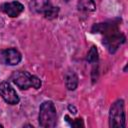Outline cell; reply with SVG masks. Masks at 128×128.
Instances as JSON below:
<instances>
[{
	"mask_svg": "<svg viewBox=\"0 0 128 128\" xmlns=\"http://www.w3.org/2000/svg\"><path fill=\"white\" fill-rule=\"evenodd\" d=\"M93 29H96V32L104 34L103 44L111 53H114L119 46L125 42V36L118 30V23L114 21L97 24Z\"/></svg>",
	"mask_w": 128,
	"mask_h": 128,
	"instance_id": "cell-1",
	"label": "cell"
},
{
	"mask_svg": "<svg viewBox=\"0 0 128 128\" xmlns=\"http://www.w3.org/2000/svg\"><path fill=\"white\" fill-rule=\"evenodd\" d=\"M57 123V113L52 101H45L39 110V124L44 128H53Z\"/></svg>",
	"mask_w": 128,
	"mask_h": 128,
	"instance_id": "cell-2",
	"label": "cell"
},
{
	"mask_svg": "<svg viewBox=\"0 0 128 128\" xmlns=\"http://www.w3.org/2000/svg\"><path fill=\"white\" fill-rule=\"evenodd\" d=\"M11 80L20 88V89H28L30 87H33L35 89L40 88L41 81L40 79L35 76L31 75L29 72L26 71H15L11 75Z\"/></svg>",
	"mask_w": 128,
	"mask_h": 128,
	"instance_id": "cell-3",
	"label": "cell"
},
{
	"mask_svg": "<svg viewBox=\"0 0 128 128\" xmlns=\"http://www.w3.org/2000/svg\"><path fill=\"white\" fill-rule=\"evenodd\" d=\"M110 127H124L125 126V110L123 100H117L110 108L109 113Z\"/></svg>",
	"mask_w": 128,
	"mask_h": 128,
	"instance_id": "cell-4",
	"label": "cell"
},
{
	"mask_svg": "<svg viewBox=\"0 0 128 128\" xmlns=\"http://www.w3.org/2000/svg\"><path fill=\"white\" fill-rule=\"evenodd\" d=\"M21 54L15 48L0 50V62L5 65H17L21 61Z\"/></svg>",
	"mask_w": 128,
	"mask_h": 128,
	"instance_id": "cell-5",
	"label": "cell"
},
{
	"mask_svg": "<svg viewBox=\"0 0 128 128\" xmlns=\"http://www.w3.org/2000/svg\"><path fill=\"white\" fill-rule=\"evenodd\" d=\"M0 96L8 104L15 105L19 103V96L12 88V86L6 81L0 83Z\"/></svg>",
	"mask_w": 128,
	"mask_h": 128,
	"instance_id": "cell-6",
	"label": "cell"
},
{
	"mask_svg": "<svg viewBox=\"0 0 128 128\" xmlns=\"http://www.w3.org/2000/svg\"><path fill=\"white\" fill-rule=\"evenodd\" d=\"M0 10L10 17H17L23 12L24 6L18 1H12L1 4Z\"/></svg>",
	"mask_w": 128,
	"mask_h": 128,
	"instance_id": "cell-7",
	"label": "cell"
},
{
	"mask_svg": "<svg viewBox=\"0 0 128 128\" xmlns=\"http://www.w3.org/2000/svg\"><path fill=\"white\" fill-rule=\"evenodd\" d=\"M50 5H51L50 0H31L30 2L31 10L38 13H43L45 9Z\"/></svg>",
	"mask_w": 128,
	"mask_h": 128,
	"instance_id": "cell-8",
	"label": "cell"
},
{
	"mask_svg": "<svg viewBox=\"0 0 128 128\" xmlns=\"http://www.w3.org/2000/svg\"><path fill=\"white\" fill-rule=\"evenodd\" d=\"M65 85L68 90H75L78 85V78L74 72H68L65 74Z\"/></svg>",
	"mask_w": 128,
	"mask_h": 128,
	"instance_id": "cell-9",
	"label": "cell"
},
{
	"mask_svg": "<svg viewBox=\"0 0 128 128\" xmlns=\"http://www.w3.org/2000/svg\"><path fill=\"white\" fill-rule=\"evenodd\" d=\"M77 7L80 11H85V12H91L94 11L96 8V5L93 0H79Z\"/></svg>",
	"mask_w": 128,
	"mask_h": 128,
	"instance_id": "cell-10",
	"label": "cell"
},
{
	"mask_svg": "<svg viewBox=\"0 0 128 128\" xmlns=\"http://www.w3.org/2000/svg\"><path fill=\"white\" fill-rule=\"evenodd\" d=\"M58 12H59V8H58V7H54V6L50 5V6H48V7L45 9V11L43 12V14H44V16H45L46 18H48V19H53V18L57 17Z\"/></svg>",
	"mask_w": 128,
	"mask_h": 128,
	"instance_id": "cell-11",
	"label": "cell"
},
{
	"mask_svg": "<svg viewBox=\"0 0 128 128\" xmlns=\"http://www.w3.org/2000/svg\"><path fill=\"white\" fill-rule=\"evenodd\" d=\"M87 60L92 64L97 63V61H98V52H97V49L94 46H92L91 49L89 50L88 55H87Z\"/></svg>",
	"mask_w": 128,
	"mask_h": 128,
	"instance_id": "cell-12",
	"label": "cell"
},
{
	"mask_svg": "<svg viewBox=\"0 0 128 128\" xmlns=\"http://www.w3.org/2000/svg\"><path fill=\"white\" fill-rule=\"evenodd\" d=\"M0 127H3V125H2V124H0Z\"/></svg>",
	"mask_w": 128,
	"mask_h": 128,
	"instance_id": "cell-13",
	"label": "cell"
}]
</instances>
